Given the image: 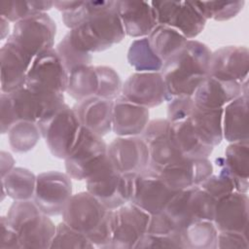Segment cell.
Here are the masks:
<instances>
[{
  "instance_id": "44",
  "label": "cell",
  "mask_w": 249,
  "mask_h": 249,
  "mask_svg": "<svg viewBox=\"0 0 249 249\" xmlns=\"http://www.w3.org/2000/svg\"><path fill=\"white\" fill-rule=\"evenodd\" d=\"M179 231L180 230L164 211L150 215L147 232L158 235H176Z\"/></svg>"
},
{
  "instance_id": "32",
  "label": "cell",
  "mask_w": 249,
  "mask_h": 249,
  "mask_svg": "<svg viewBox=\"0 0 249 249\" xmlns=\"http://www.w3.org/2000/svg\"><path fill=\"white\" fill-rule=\"evenodd\" d=\"M147 38L155 53L163 62L178 53L188 41L177 30L160 24H158Z\"/></svg>"
},
{
  "instance_id": "42",
  "label": "cell",
  "mask_w": 249,
  "mask_h": 249,
  "mask_svg": "<svg viewBox=\"0 0 249 249\" xmlns=\"http://www.w3.org/2000/svg\"><path fill=\"white\" fill-rule=\"evenodd\" d=\"M182 248L180 231L176 235H158L146 232L136 243L134 249Z\"/></svg>"
},
{
  "instance_id": "43",
  "label": "cell",
  "mask_w": 249,
  "mask_h": 249,
  "mask_svg": "<svg viewBox=\"0 0 249 249\" xmlns=\"http://www.w3.org/2000/svg\"><path fill=\"white\" fill-rule=\"evenodd\" d=\"M195 107L193 96H176L167 101V120L171 123L187 119Z\"/></svg>"
},
{
  "instance_id": "41",
  "label": "cell",
  "mask_w": 249,
  "mask_h": 249,
  "mask_svg": "<svg viewBox=\"0 0 249 249\" xmlns=\"http://www.w3.org/2000/svg\"><path fill=\"white\" fill-rule=\"evenodd\" d=\"M59 54L68 73L82 66L91 65L92 54L77 49L70 41L67 33L54 48Z\"/></svg>"
},
{
  "instance_id": "25",
  "label": "cell",
  "mask_w": 249,
  "mask_h": 249,
  "mask_svg": "<svg viewBox=\"0 0 249 249\" xmlns=\"http://www.w3.org/2000/svg\"><path fill=\"white\" fill-rule=\"evenodd\" d=\"M72 108L82 126L101 136L112 131L113 100L95 95L76 102Z\"/></svg>"
},
{
  "instance_id": "12",
  "label": "cell",
  "mask_w": 249,
  "mask_h": 249,
  "mask_svg": "<svg viewBox=\"0 0 249 249\" xmlns=\"http://www.w3.org/2000/svg\"><path fill=\"white\" fill-rule=\"evenodd\" d=\"M71 177L56 170L37 175L33 201L49 216L61 215L73 196Z\"/></svg>"
},
{
  "instance_id": "2",
  "label": "cell",
  "mask_w": 249,
  "mask_h": 249,
  "mask_svg": "<svg viewBox=\"0 0 249 249\" xmlns=\"http://www.w3.org/2000/svg\"><path fill=\"white\" fill-rule=\"evenodd\" d=\"M61 216L63 222L86 235L94 246L109 248L113 234V210L88 191L74 194Z\"/></svg>"
},
{
  "instance_id": "38",
  "label": "cell",
  "mask_w": 249,
  "mask_h": 249,
  "mask_svg": "<svg viewBox=\"0 0 249 249\" xmlns=\"http://www.w3.org/2000/svg\"><path fill=\"white\" fill-rule=\"evenodd\" d=\"M215 163L219 168L218 174L214 172L198 187L209 194L216 200L235 191V181L223 163L222 157L215 160Z\"/></svg>"
},
{
  "instance_id": "15",
  "label": "cell",
  "mask_w": 249,
  "mask_h": 249,
  "mask_svg": "<svg viewBox=\"0 0 249 249\" xmlns=\"http://www.w3.org/2000/svg\"><path fill=\"white\" fill-rule=\"evenodd\" d=\"M156 171L171 191L179 192L200 186L214 172V167L209 159L182 158Z\"/></svg>"
},
{
  "instance_id": "39",
  "label": "cell",
  "mask_w": 249,
  "mask_h": 249,
  "mask_svg": "<svg viewBox=\"0 0 249 249\" xmlns=\"http://www.w3.org/2000/svg\"><path fill=\"white\" fill-rule=\"evenodd\" d=\"M94 245L83 233L76 231L65 222L61 221L56 225L55 233L53 238L51 248H74L91 249Z\"/></svg>"
},
{
  "instance_id": "17",
  "label": "cell",
  "mask_w": 249,
  "mask_h": 249,
  "mask_svg": "<svg viewBox=\"0 0 249 249\" xmlns=\"http://www.w3.org/2000/svg\"><path fill=\"white\" fill-rule=\"evenodd\" d=\"M140 137L145 141L150 155L149 167L159 170L183 157L177 151L167 119H155L148 123Z\"/></svg>"
},
{
  "instance_id": "22",
  "label": "cell",
  "mask_w": 249,
  "mask_h": 249,
  "mask_svg": "<svg viewBox=\"0 0 249 249\" xmlns=\"http://www.w3.org/2000/svg\"><path fill=\"white\" fill-rule=\"evenodd\" d=\"M249 51L244 46H225L212 52L208 75L243 83L248 80Z\"/></svg>"
},
{
  "instance_id": "24",
  "label": "cell",
  "mask_w": 249,
  "mask_h": 249,
  "mask_svg": "<svg viewBox=\"0 0 249 249\" xmlns=\"http://www.w3.org/2000/svg\"><path fill=\"white\" fill-rule=\"evenodd\" d=\"M149 122L148 108L129 102L122 94L113 100L112 131L117 136H140Z\"/></svg>"
},
{
  "instance_id": "26",
  "label": "cell",
  "mask_w": 249,
  "mask_h": 249,
  "mask_svg": "<svg viewBox=\"0 0 249 249\" xmlns=\"http://www.w3.org/2000/svg\"><path fill=\"white\" fill-rule=\"evenodd\" d=\"M223 139L229 143L249 140L248 95H240L223 108Z\"/></svg>"
},
{
  "instance_id": "34",
  "label": "cell",
  "mask_w": 249,
  "mask_h": 249,
  "mask_svg": "<svg viewBox=\"0 0 249 249\" xmlns=\"http://www.w3.org/2000/svg\"><path fill=\"white\" fill-rule=\"evenodd\" d=\"M127 62L136 72H160L163 61L151 48L148 38L132 41L127 51Z\"/></svg>"
},
{
  "instance_id": "31",
  "label": "cell",
  "mask_w": 249,
  "mask_h": 249,
  "mask_svg": "<svg viewBox=\"0 0 249 249\" xmlns=\"http://www.w3.org/2000/svg\"><path fill=\"white\" fill-rule=\"evenodd\" d=\"M37 175L24 167H14L1 177V187L14 200L33 199Z\"/></svg>"
},
{
  "instance_id": "9",
  "label": "cell",
  "mask_w": 249,
  "mask_h": 249,
  "mask_svg": "<svg viewBox=\"0 0 249 249\" xmlns=\"http://www.w3.org/2000/svg\"><path fill=\"white\" fill-rule=\"evenodd\" d=\"M216 199L200 187L177 192L163 210L179 230L201 220L213 221Z\"/></svg>"
},
{
  "instance_id": "37",
  "label": "cell",
  "mask_w": 249,
  "mask_h": 249,
  "mask_svg": "<svg viewBox=\"0 0 249 249\" xmlns=\"http://www.w3.org/2000/svg\"><path fill=\"white\" fill-rule=\"evenodd\" d=\"M201 15L208 19L226 21L235 18L242 10L244 1H195Z\"/></svg>"
},
{
  "instance_id": "13",
  "label": "cell",
  "mask_w": 249,
  "mask_h": 249,
  "mask_svg": "<svg viewBox=\"0 0 249 249\" xmlns=\"http://www.w3.org/2000/svg\"><path fill=\"white\" fill-rule=\"evenodd\" d=\"M150 214L128 202L113 210V234L109 249H133L147 232Z\"/></svg>"
},
{
  "instance_id": "48",
  "label": "cell",
  "mask_w": 249,
  "mask_h": 249,
  "mask_svg": "<svg viewBox=\"0 0 249 249\" xmlns=\"http://www.w3.org/2000/svg\"><path fill=\"white\" fill-rule=\"evenodd\" d=\"M1 177L5 176L15 167V159L14 157L5 151H1Z\"/></svg>"
},
{
  "instance_id": "45",
  "label": "cell",
  "mask_w": 249,
  "mask_h": 249,
  "mask_svg": "<svg viewBox=\"0 0 249 249\" xmlns=\"http://www.w3.org/2000/svg\"><path fill=\"white\" fill-rule=\"evenodd\" d=\"M217 248L248 249V234L238 231H218Z\"/></svg>"
},
{
  "instance_id": "4",
  "label": "cell",
  "mask_w": 249,
  "mask_h": 249,
  "mask_svg": "<svg viewBox=\"0 0 249 249\" xmlns=\"http://www.w3.org/2000/svg\"><path fill=\"white\" fill-rule=\"evenodd\" d=\"M6 217L18 235L21 249L51 248L56 226L32 199L14 200Z\"/></svg>"
},
{
  "instance_id": "35",
  "label": "cell",
  "mask_w": 249,
  "mask_h": 249,
  "mask_svg": "<svg viewBox=\"0 0 249 249\" xmlns=\"http://www.w3.org/2000/svg\"><path fill=\"white\" fill-rule=\"evenodd\" d=\"M53 7V1L3 0L0 2V16L10 22L16 23L27 18L47 13Z\"/></svg>"
},
{
  "instance_id": "16",
  "label": "cell",
  "mask_w": 249,
  "mask_h": 249,
  "mask_svg": "<svg viewBox=\"0 0 249 249\" xmlns=\"http://www.w3.org/2000/svg\"><path fill=\"white\" fill-rule=\"evenodd\" d=\"M108 157L117 171L133 175L149 166L150 155L140 136H118L108 145Z\"/></svg>"
},
{
  "instance_id": "46",
  "label": "cell",
  "mask_w": 249,
  "mask_h": 249,
  "mask_svg": "<svg viewBox=\"0 0 249 249\" xmlns=\"http://www.w3.org/2000/svg\"><path fill=\"white\" fill-rule=\"evenodd\" d=\"M0 117H1V133H8L11 126L18 122L13 103L9 93L1 92L0 94Z\"/></svg>"
},
{
  "instance_id": "7",
  "label": "cell",
  "mask_w": 249,
  "mask_h": 249,
  "mask_svg": "<svg viewBox=\"0 0 249 249\" xmlns=\"http://www.w3.org/2000/svg\"><path fill=\"white\" fill-rule=\"evenodd\" d=\"M37 125L51 154L60 160L68 156L82 128L74 109L66 103L52 118Z\"/></svg>"
},
{
  "instance_id": "28",
  "label": "cell",
  "mask_w": 249,
  "mask_h": 249,
  "mask_svg": "<svg viewBox=\"0 0 249 249\" xmlns=\"http://www.w3.org/2000/svg\"><path fill=\"white\" fill-rule=\"evenodd\" d=\"M222 160L235 181V191L248 193L249 190V143L248 140L230 143Z\"/></svg>"
},
{
  "instance_id": "14",
  "label": "cell",
  "mask_w": 249,
  "mask_h": 249,
  "mask_svg": "<svg viewBox=\"0 0 249 249\" xmlns=\"http://www.w3.org/2000/svg\"><path fill=\"white\" fill-rule=\"evenodd\" d=\"M176 193L163 183L156 170L148 166L134 176L130 202L153 215L162 212Z\"/></svg>"
},
{
  "instance_id": "1",
  "label": "cell",
  "mask_w": 249,
  "mask_h": 249,
  "mask_svg": "<svg viewBox=\"0 0 249 249\" xmlns=\"http://www.w3.org/2000/svg\"><path fill=\"white\" fill-rule=\"evenodd\" d=\"M211 54L207 45L193 39L163 62L160 74L165 86L166 102L176 96H193L208 75Z\"/></svg>"
},
{
  "instance_id": "6",
  "label": "cell",
  "mask_w": 249,
  "mask_h": 249,
  "mask_svg": "<svg viewBox=\"0 0 249 249\" xmlns=\"http://www.w3.org/2000/svg\"><path fill=\"white\" fill-rule=\"evenodd\" d=\"M107 151L103 136L82 126L76 143L64 160L66 173L72 179L86 181L108 158Z\"/></svg>"
},
{
  "instance_id": "19",
  "label": "cell",
  "mask_w": 249,
  "mask_h": 249,
  "mask_svg": "<svg viewBox=\"0 0 249 249\" xmlns=\"http://www.w3.org/2000/svg\"><path fill=\"white\" fill-rule=\"evenodd\" d=\"M240 95H248V80L239 83L207 75L196 89L193 99L197 107L223 109Z\"/></svg>"
},
{
  "instance_id": "23",
  "label": "cell",
  "mask_w": 249,
  "mask_h": 249,
  "mask_svg": "<svg viewBox=\"0 0 249 249\" xmlns=\"http://www.w3.org/2000/svg\"><path fill=\"white\" fill-rule=\"evenodd\" d=\"M118 13L125 35L132 38L148 37L158 25L150 2L117 1Z\"/></svg>"
},
{
  "instance_id": "8",
  "label": "cell",
  "mask_w": 249,
  "mask_h": 249,
  "mask_svg": "<svg viewBox=\"0 0 249 249\" xmlns=\"http://www.w3.org/2000/svg\"><path fill=\"white\" fill-rule=\"evenodd\" d=\"M56 34V24L47 14H40L34 17L16 22L13 26L9 41L32 57L53 49Z\"/></svg>"
},
{
  "instance_id": "11",
  "label": "cell",
  "mask_w": 249,
  "mask_h": 249,
  "mask_svg": "<svg viewBox=\"0 0 249 249\" xmlns=\"http://www.w3.org/2000/svg\"><path fill=\"white\" fill-rule=\"evenodd\" d=\"M158 24L169 26L188 40L199 35L206 18L191 1H151Z\"/></svg>"
},
{
  "instance_id": "29",
  "label": "cell",
  "mask_w": 249,
  "mask_h": 249,
  "mask_svg": "<svg viewBox=\"0 0 249 249\" xmlns=\"http://www.w3.org/2000/svg\"><path fill=\"white\" fill-rule=\"evenodd\" d=\"M171 134L175 147L183 158L208 159L213 152L214 148L200 141L188 119L171 123Z\"/></svg>"
},
{
  "instance_id": "27",
  "label": "cell",
  "mask_w": 249,
  "mask_h": 249,
  "mask_svg": "<svg viewBox=\"0 0 249 249\" xmlns=\"http://www.w3.org/2000/svg\"><path fill=\"white\" fill-rule=\"evenodd\" d=\"M222 116L223 109L202 108L195 104L194 109L187 119L200 141L214 148L224 140Z\"/></svg>"
},
{
  "instance_id": "10",
  "label": "cell",
  "mask_w": 249,
  "mask_h": 249,
  "mask_svg": "<svg viewBox=\"0 0 249 249\" xmlns=\"http://www.w3.org/2000/svg\"><path fill=\"white\" fill-rule=\"evenodd\" d=\"M69 73L55 49L44 52L32 60L25 86L38 92H66Z\"/></svg>"
},
{
  "instance_id": "3",
  "label": "cell",
  "mask_w": 249,
  "mask_h": 249,
  "mask_svg": "<svg viewBox=\"0 0 249 249\" xmlns=\"http://www.w3.org/2000/svg\"><path fill=\"white\" fill-rule=\"evenodd\" d=\"M67 35L72 44L82 52L94 53L111 49L124 39L125 33L118 13L117 1H103L101 5Z\"/></svg>"
},
{
  "instance_id": "18",
  "label": "cell",
  "mask_w": 249,
  "mask_h": 249,
  "mask_svg": "<svg viewBox=\"0 0 249 249\" xmlns=\"http://www.w3.org/2000/svg\"><path fill=\"white\" fill-rule=\"evenodd\" d=\"M122 95L131 103L151 109L166 101L160 72H135L123 84Z\"/></svg>"
},
{
  "instance_id": "21",
  "label": "cell",
  "mask_w": 249,
  "mask_h": 249,
  "mask_svg": "<svg viewBox=\"0 0 249 249\" xmlns=\"http://www.w3.org/2000/svg\"><path fill=\"white\" fill-rule=\"evenodd\" d=\"M34 57L6 41L0 49L1 92L11 93L25 86L27 72Z\"/></svg>"
},
{
  "instance_id": "36",
  "label": "cell",
  "mask_w": 249,
  "mask_h": 249,
  "mask_svg": "<svg viewBox=\"0 0 249 249\" xmlns=\"http://www.w3.org/2000/svg\"><path fill=\"white\" fill-rule=\"evenodd\" d=\"M7 134L11 149L19 154L31 151L42 137L37 124L29 121H18Z\"/></svg>"
},
{
  "instance_id": "47",
  "label": "cell",
  "mask_w": 249,
  "mask_h": 249,
  "mask_svg": "<svg viewBox=\"0 0 249 249\" xmlns=\"http://www.w3.org/2000/svg\"><path fill=\"white\" fill-rule=\"evenodd\" d=\"M0 227V249H21L18 235L9 224L6 216L1 217Z\"/></svg>"
},
{
  "instance_id": "49",
  "label": "cell",
  "mask_w": 249,
  "mask_h": 249,
  "mask_svg": "<svg viewBox=\"0 0 249 249\" xmlns=\"http://www.w3.org/2000/svg\"><path fill=\"white\" fill-rule=\"evenodd\" d=\"M0 36H1V40L4 39H8V37L11 35L10 32V21L8 19H6L5 18L0 16Z\"/></svg>"
},
{
  "instance_id": "20",
  "label": "cell",
  "mask_w": 249,
  "mask_h": 249,
  "mask_svg": "<svg viewBox=\"0 0 249 249\" xmlns=\"http://www.w3.org/2000/svg\"><path fill=\"white\" fill-rule=\"evenodd\" d=\"M248 193L232 192L216 200L213 223L218 231H238L248 234Z\"/></svg>"
},
{
  "instance_id": "33",
  "label": "cell",
  "mask_w": 249,
  "mask_h": 249,
  "mask_svg": "<svg viewBox=\"0 0 249 249\" xmlns=\"http://www.w3.org/2000/svg\"><path fill=\"white\" fill-rule=\"evenodd\" d=\"M97 89L98 79L95 66H82L69 73L66 92L77 102L95 96Z\"/></svg>"
},
{
  "instance_id": "5",
  "label": "cell",
  "mask_w": 249,
  "mask_h": 249,
  "mask_svg": "<svg viewBox=\"0 0 249 249\" xmlns=\"http://www.w3.org/2000/svg\"><path fill=\"white\" fill-rule=\"evenodd\" d=\"M133 179V175L117 171L108 157L86 179V187L105 207L115 210L130 202Z\"/></svg>"
},
{
  "instance_id": "30",
  "label": "cell",
  "mask_w": 249,
  "mask_h": 249,
  "mask_svg": "<svg viewBox=\"0 0 249 249\" xmlns=\"http://www.w3.org/2000/svg\"><path fill=\"white\" fill-rule=\"evenodd\" d=\"M218 231L213 221L194 222L180 230L182 248L185 249H217Z\"/></svg>"
},
{
  "instance_id": "40",
  "label": "cell",
  "mask_w": 249,
  "mask_h": 249,
  "mask_svg": "<svg viewBox=\"0 0 249 249\" xmlns=\"http://www.w3.org/2000/svg\"><path fill=\"white\" fill-rule=\"evenodd\" d=\"M98 79V89L96 96L115 100L122 94L123 82L119 73L111 66H95Z\"/></svg>"
}]
</instances>
